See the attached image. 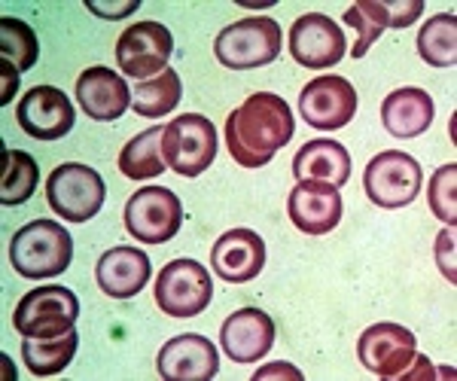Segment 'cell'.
Returning a JSON list of instances; mask_svg holds the SVG:
<instances>
[{
    "mask_svg": "<svg viewBox=\"0 0 457 381\" xmlns=\"http://www.w3.org/2000/svg\"><path fill=\"white\" fill-rule=\"evenodd\" d=\"M457 165L448 162L436 168V174L430 178V183H427V202H430V211L433 217H439L445 226L457 223Z\"/></svg>",
    "mask_w": 457,
    "mask_h": 381,
    "instance_id": "cell-30",
    "label": "cell"
},
{
    "mask_svg": "<svg viewBox=\"0 0 457 381\" xmlns=\"http://www.w3.org/2000/svg\"><path fill=\"white\" fill-rule=\"evenodd\" d=\"M141 6V0H129V4H88V10L95 12V16H104V19H125L131 16V12Z\"/></svg>",
    "mask_w": 457,
    "mask_h": 381,
    "instance_id": "cell-32",
    "label": "cell"
},
{
    "mask_svg": "<svg viewBox=\"0 0 457 381\" xmlns=\"http://www.w3.org/2000/svg\"><path fill=\"white\" fill-rule=\"evenodd\" d=\"M162 135H165V126L146 128L122 146L120 171L125 174V178L150 180V178H159V174L165 171V162H162Z\"/></svg>",
    "mask_w": 457,
    "mask_h": 381,
    "instance_id": "cell-25",
    "label": "cell"
},
{
    "mask_svg": "<svg viewBox=\"0 0 457 381\" xmlns=\"http://www.w3.org/2000/svg\"><path fill=\"white\" fill-rule=\"evenodd\" d=\"M77 101L88 120L113 122L131 107L129 83L110 68H88L77 79Z\"/></svg>",
    "mask_w": 457,
    "mask_h": 381,
    "instance_id": "cell-20",
    "label": "cell"
},
{
    "mask_svg": "<svg viewBox=\"0 0 457 381\" xmlns=\"http://www.w3.org/2000/svg\"><path fill=\"white\" fill-rule=\"evenodd\" d=\"M77 345H79V335L77 329H71V333L55 335V339H25L21 342V357H25V366L31 369V376L46 378L62 372L73 360Z\"/></svg>",
    "mask_w": 457,
    "mask_h": 381,
    "instance_id": "cell-24",
    "label": "cell"
},
{
    "mask_svg": "<svg viewBox=\"0 0 457 381\" xmlns=\"http://www.w3.org/2000/svg\"><path fill=\"white\" fill-rule=\"evenodd\" d=\"M436 262H439V272L454 284L457 272H454V232H452V226L442 229L439 238H436Z\"/></svg>",
    "mask_w": 457,
    "mask_h": 381,
    "instance_id": "cell-31",
    "label": "cell"
},
{
    "mask_svg": "<svg viewBox=\"0 0 457 381\" xmlns=\"http://www.w3.org/2000/svg\"><path fill=\"white\" fill-rule=\"evenodd\" d=\"M421 12H424L421 0H394V4H385V0H360V4L348 6L345 21L357 31V43H353L351 55L363 58L385 28H409L421 19Z\"/></svg>",
    "mask_w": 457,
    "mask_h": 381,
    "instance_id": "cell-16",
    "label": "cell"
},
{
    "mask_svg": "<svg viewBox=\"0 0 457 381\" xmlns=\"http://www.w3.org/2000/svg\"><path fill=\"white\" fill-rule=\"evenodd\" d=\"M293 174H296V180H320L345 186L351 180V153L345 150V144L317 137V141L302 144V150L293 159Z\"/></svg>",
    "mask_w": 457,
    "mask_h": 381,
    "instance_id": "cell-22",
    "label": "cell"
},
{
    "mask_svg": "<svg viewBox=\"0 0 457 381\" xmlns=\"http://www.w3.org/2000/svg\"><path fill=\"white\" fill-rule=\"evenodd\" d=\"M183 98V86H180V73L177 70H162L159 77L141 79L131 92V107L137 110L146 120H162L171 110L180 104Z\"/></svg>",
    "mask_w": 457,
    "mask_h": 381,
    "instance_id": "cell-26",
    "label": "cell"
},
{
    "mask_svg": "<svg viewBox=\"0 0 457 381\" xmlns=\"http://www.w3.org/2000/svg\"><path fill=\"white\" fill-rule=\"evenodd\" d=\"M275 320L260 309H238L220 329V345L232 363H260L275 345Z\"/></svg>",
    "mask_w": 457,
    "mask_h": 381,
    "instance_id": "cell-17",
    "label": "cell"
},
{
    "mask_svg": "<svg viewBox=\"0 0 457 381\" xmlns=\"http://www.w3.org/2000/svg\"><path fill=\"white\" fill-rule=\"evenodd\" d=\"M79 299L68 287H37L21 296L12 327L25 339H55L77 327Z\"/></svg>",
    "mask_w": 457,
    "mask_h": 381,
    "instance_id": "cell-5",
    "label": "cell"
},
{
    "mask_svg": "<svg viewBox=\"0 0 457 381\" xmlns=\"http://www.w3.org/2000/svg\"><path fill=\"white\" fill-rule=\"evenodd\" d=\"M211 266L228 284H247L265 266V241L253 229H228L211 251Z\"/></svg>",
    "mask_w": 457,
    "mask_h": 381,
    "instance_id": "cell-19",
    "label": "cell"
},
{
    "mask_svg": "<svg viewBox=\"0 0 457 381\" xmlns=\"http://www.w3.org/2000/svg\"><path fill=\"white\" fill-rule=\"evenodd\" d=\"M40 168L25 150H4V171H0V204H25L34 195Z\"/></svg>",
    "mask_w": 457,
    "mask_h": 381,
    "instance_id": "cell-27",
    "label": "cell"
},
{
    "mask_svg": "<svg viewBox=\"0 0 457 381\" xmlns=\"http://www.w3.org/2000/svg\"><path fill=\"white\" fill-rule=\"evenodd\" d=\"M104 180L95 168L68 162L58 165L46 180V202L58 217L71 223H86L104 208Z\"/></svg>",
    "mask_w": 457,
    "mask_h": 381,
    "instance_id": "cell-6",
    "label": "cell"
},
{
    "mask_svg": "<svg viewBox=\"0 0 457 381\" xmlns=\"http://www.w3.org/2000/svg\"><path fill=\"white\" fill-rule=\"evenodd\" d=\"M299 113L312 128L336 131L348 126L357 113V89L345 77H317L299 95Z\"/></svg>",
    "mask_w": 457,
    "mask_h": 381,
    "instance_id": "cell-12",
    "label": "cell"
},
{
    "mask_svg": "<svg viewBox=\"0 0 457 381\" xmlns=\"http://www.w3.org/2000/svg\"><path fill=\"white\" fill-rule=\"evenodd\" d=\"M150 256L137 247H110V251L98 260V287L107 293L110 299H131L137 296L146 281H150Z\"/></svg>",
    "mask_w": 457,
    "mask_h": 381,
    "instance_id": "cell-21",
    "label": "cell"
},
{
    "mask_svg": "<svg viewBox=\"0 0 457 381\" xmlns=\"http://www.w3.org/2000/svg\"><path fill=\"white\" fill-rule=\"evenodd\" d=\"M217 348L198 333L168 339L159 351V376L168 381H208L217 376Z\"/></svg>",
    "mask_w": 457,
    "mask_h": 381,
    "instance_id": "cell-18",
    "label": "cell"
},
{
    "mask_svg": "<svg viewBox=\"0 0 457 381\" xmlns=\"http://www.w3.org/2000/svg\"><path fill=\"white\" fill-rule=\"evenodd\" d=\"M73 241L55 219H34L10 241V262L21 277H53L71 266Z\"/></svg>",
    "mask_w": 457,
    "mask_h": 381,
    "instance_id": "cell-2",
    "label": "cell"
},
{
    "mask_svg": "<svg viewBox=\"0 0 457 381\" xmlns=\"http://www.w3.org/2000/svg\"><path fill=\"white\" fill-rule=\"evenodd\" d=\"M220 64L228 70H253L281 55V25L269 16L232 21L213 43Z\"/></svg>",
    "mask_w": 457,
    "mask_h": 381,
    "instance_id": "cell-3",
    "label": "cell"
},
{
    "mask_svg": "<svg viewBox=\"0 0 457 381\" xmlns=\"http://www.w3.org/2000/svg\"><path fill=\"white\" fill-rule=\"evenodd\" d=\"M16 120L25 135L34 141H58L73 128L77 113H73L71 98L55 86H34L28 95H21L16 107Z\"/></svg>",
    "mask_w": 457,
    "mask_h": 381,
    "instance_id": "cell-14",
    "label": "cell"
},
{
    "mask_svg": "<svg viewBox=\"0 0 457 381\" xmlns=\"http://www.w3.org/2000/svg\"><path fill=\"white\" fill-rule=\"evenodd\" d=\"M357 357L372 376L400 378L415 363V335L400 324H375L357 339Z\"/></svg>",
    "mask_w": 457,
    "mask_h": 381,
    "instance_id": "cell-13",
    "label": "cell"
},
{
    "mask_svg": "<svg viewBox=\"0 0 457 381\" xmlns=\"http://www.w3.org/2000/svg\"><path fill=\"white\" fill-rule=\"evenodd\" d=\"M418 53L430 68H452L457 62V16L439 12L430 21H424L418 34Z\"/></svg>",
    "mask_w": 457,
    "mask_h": 381,
    "instance_id": "cell-28",
    "label": "cell"
},
{
    "mask_svg": "<svg viewBox=\"0 0 457 381\" xmlns=\"http://www.w3.org/2000/svg\"><path fill=\"white\" fill-rule=\"evenodd\" d=\"M162 156L165 165L180 178H198L217 156V128L198 113H183L165 126L162 135Z\"/></svg>",
    "mask_w": 457,
    "mask_h": 381,
    "instance_id": "cell-4",
    "label": "cell"
},
{
    "mask_svg": "<svg viewBox=\"0 0 457 381\" xmlns=\"http://www.w3.org/2000/svg\"><path fill=\"white\" fill-rule=\"evenodd\" d=\"M366 195H370L372 204L378 208H405L418 199L424 186V174L421 165L409 156V153L400 150H385L372 159L370 168H366V178H363Z\"/></svg>",
    "mask_w": 457,
    "mask_h": 381,
    "instance_id": "cell-9",
    "label": "cell"
},
{
    "mask_svg": "<svg viewBox=\"0 0 457 381\" xmlns=\"http://www.w3.org/2000/svg\"><path fill=\"white\" fill-rule=\"evenodd\" d=\"M381 122L394 137H418L433 122V98L418 86L390 92L381 104Z\"/></svg>",
    "mask_w": 457,
    "mask_h": 381,
    "instance_id": "cell-23",
    "label": "cell"
},
{
    "mask_svg": "<svg viewBox=\"0 0 457 381\" xmlns=\"http://www.w3.org/2000/svg\"><path fill=\"white\" fill-rule=\"evenodd\" d=\"M290 53L308 70H327L336 68L348 53L345 31L323 12H308L293 21L290 28Z\"/></svg>",
    "mask_w": 457,
    "mask_h": 381,
    "instance_id": "cell-11",
    "label": "cell"
},
{
    "mask_svg": "<svg viewBox=\"0 0 457 381\" xmlns=\"http://www.w3.org/2000/svg\"><path fill=\"white\" fill-rule=\"evenodd\" d=\"M293 131H296V120H293L290 104L271 92H256L228 113V156L241 168H262L275 159L281 146L290 144Z\"/></svg>",
    "mask_w": 457,
    "mask_h": 381,
    "instance_id": "cell-1",
    "label": "cell"
},
{
    "mask_svg": "<svg viewBox=\"0 0 457 381\" xmlns=\"http://www.w3.org/2000/svg\"><path fill=\"white\" fill-rule=\"evenodd\" d=\"M174 55V37L162 21H137L116 43V64L125 77H159Z\"/></svg>",
    "mask_w": 457,
    "mask_h": 381,
    "instance_id": "cell-10",
    "label": "cell"
},
{
    "mask_svg": "<svg viewBox=\"0 0 457 381\" xmlns=\"http://www.w3.org/2000/svg\"><path fill=\"white\" fill-rule=\"evenodd\" d=\"M287 214H290L293 226L305 236H327L338 226L345 214L342 193L333 183L320 180H299L293 186L290 199H287Z\"/></svg>",
    "mask_w": 457,
    "mask_h": 381,
    "instance_id": "cell-15",
    "label": "cell"
},
{
    "mask_svg": "<svg viewBox=\"0 0 457 381\" xmlns=\"http://www.w3.org/2000/svg\"><path fill=\"white\" fill-rule=\"evenodd\" d=\"M156 305L168 318H195L211 305L213 284L202 262L171 260L156 277Z\"/></svg>",
    "mask_w": 457,
    "mask_h": 381,
    "instance_id": "cell-7",
    "label": "cell"
},
{
    "mask_svg": "<svg viewBox=\"0 0 457 381\" xmlns=\"http://www.w3.org/2000/svg\"><path fill=\"white\" fill-rule=\"evenodd\" d=\"M37 55H40V43H37L34 28L10 16L0 19V62L25 73L34 68Z\"/></svg>",
    "mask_w": 457,
    "mask_h": 381,
    "instance_id": "cell-29",
    "label": "cell"
},
{
    "mask_svg": "<svg viewBox=\"0 0 457 381\" xmlns=\"http://www.w3.org/2000/svg\"><path fill=\"white\" fill-rule=\"evenodd\" d=\"M183 204L165 186H144L125 204V229L144 244H165L180 232Z\"/></svg>",
    "mask_w": 457,
    "mask_h": 381,
    "instance_id": "cell-8",
    "label": "cell"
}]
</instances>
